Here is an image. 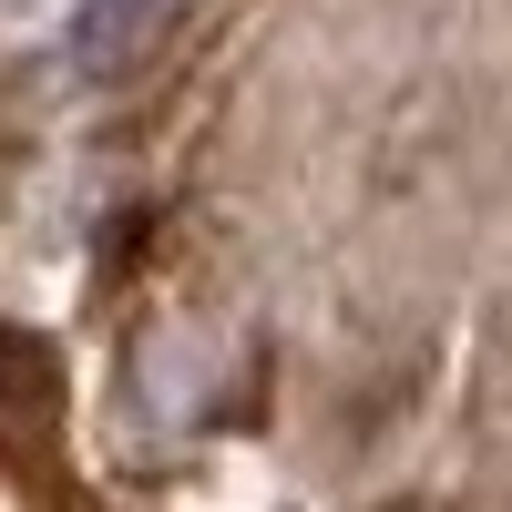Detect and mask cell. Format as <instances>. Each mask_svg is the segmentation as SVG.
Here are the masks:
<instances>
[{"mask_svg":"<svg viewBox=\"0 0 512 512\" xmlns=\"http://www.w3.org/2000/svg\"><path fill=\"white\" fill-rule=\"evenodd\" d=\"M185 11H195V0H82V21H72V62L113 82V72L154 62L164 31H175Z\"/></svg>","mask_w":512,"mask_h":512,"instance_id":"6da1fadb","label":"cell"}]
</instances>
